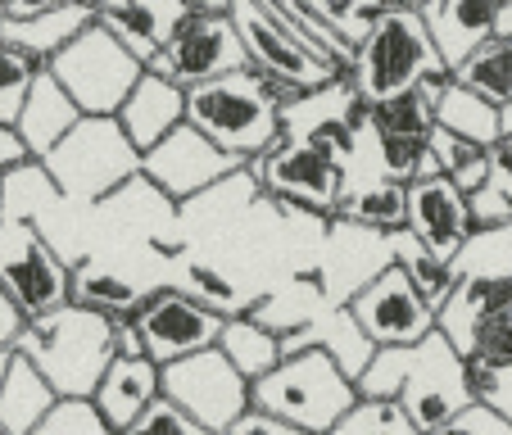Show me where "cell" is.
I'll return each instance as SVG.
<instances>
[{
  "instance_id": "cell-37",
  "label": "cell",
  "mask_w": 512,
  "mask_h": 435,
  "mask_svg": "<svg viewBox=\"0 0 512 435\" xmlns=\"http://www.w3.org/2000/svg\"><path fill=\"white\" fill-rule=\"evenodd\" d=\"M32 435H114V431L105 426V417L96 413L91 399H55V408L41 417V426Z\"/></svg>"
},
{
  "instance_id": "cell-29",
  "label": "cell",
  "mask_w": 512,
  "mask_h": 435,
  "mask_svg": "<svg viewBox=\"0 0 512 435\" xmlns=\"http://www.w3.org/2000/svg\"><path fill=\"white\" fill-rule=\"evenodd\" d=\"M426 173L454 182L463 195H476L490 182V150H481L472 141H458V136L435 127L431 141H426Z\"/></svg>"
},
{
  "instance_id": "cell-46",
  "label": "cell",
  "mask_w": 512,
  "mask_h": 435,
  "mask_svg": "<svg viewBox=\"0 0 512 435\" xmlns=\"http://www.w3.org/2000/svg\"><path fill=\"white\" fill-rule=\"evenodd\" d=\"M0 435H5V431H0Z\"/></svg>"
},
{
  "instance_id": "cell-33",
  "label": "cell",
  "mask_w": 512,
  "mask_h": 435,
  "mask_svg": "<svg viewBox=\"0 0 512 435\" xmlns=\"http://www.w3.org/2000/svg\"><path fill=\"white\" fill-rule=\"evenodd\" d=\"M331 435H417V426H413V417L404 413L399 399L358 395L354 408L340 417Z\"/></svg>"
},
{
  "instance_id": "cell-39",
  "label": "cell",
  "mask_w": 512,
  "mask_h": 435,
  "mask_svg": "<svg viewBox=\"0 0 512 435\" xmlns=\"http://www.w3.org/2000/svg\"><path fill=\"white\" fill-rule=\"evenodd\" d=\"M123 435H209V431H204V426H195L182 408H173L164 395H159L155 404L145 408V413L136 417Z\"/></svg>"
},
{
  "instance_id": "cell-44",
  "label": "cell",
  "mask_w": 512,
  "mask_h": 435,
  "mask_svg": "<svg viewBox=\"0 0 512 435\" xmlns=\"http://www.w3.org/2000/svg\"><path fill=\"white\" fill-rule=\"evenodd\" d=\"M10 358H14V354H0V381H5V368H10Z\"/></svg>"
},
{
  "instance_id": "cell-23",
  "label": "cell",
  "mask_w": 512,
  "mask_h": 435,
  "mask_svg": "<svg viewBox=\"0 0 512 435\" xmlns=\"http://www.w3.org/2000/svg\"><path fill=\"white\" fill-rule=\"evenodd\" d=\"M435 127L458 141H472L481 150H494L503 141V109L481 100L476 91L458 87L454 78L435 87Z\"/></svg>"
},
{
  "instance_id": "cell-14",
  "label": "cell",
  "mask_w": 512,
  "mask_h": 435,
  "mask_svg": "<svg viewBox=\"0 0 512 435\" xmlns=\"http://www.w3.org/2000/svg\"><path fill=\"white\" fill-rule=\"evenodd\" d=\"M241 168H245L241 159L223 155L209 136H200L191 123H182L150 155H141V182H150V191H159L164 200L186 204L195 195L213 191L218 182H227L232 173H241Z\"/></svg>"
},
{
  "instance_id": "cell-2",
  "label": "cell",
  "mask_w": 512,
  "mask_h": 435,
  "mask_svg": "<svg viewBox=\"0 0 512 435\" xmlns=\"http://www.w3.org/2000/svg\"><path fill=\"white\" fill-rule=\"evenodd\" d=\"M295 96L277 91L259 73H227L218 82L186 91V123L209 136L223 155L254 164L286 141V105Z\"/></svg>"
},
{
  "instance_id": "cell-43",
  "label": "cell",
  "mask_w": 512,
  "mask_h": 435,
  "mask_svg": "<svg viewBox=\"0 0 512 435\" xmlns=\"http://www.w3.org/2000/svg\"><path fill=\"white\" fill-rule=\"evenodd\" d=\"M227 435H304V431H295V426L277 422V417H263V413H254L250 408V413H245Z\"/></svg>"
},
{
  "instance_id": "cell-16",
  "label": "cell",
  "mask_w": 512,
  "mask_h": 435,
  "mask_svg": "<svg viewBox=\"0 0 512 435\" xmlns=\"http://www.w3.org/2000/svg\"><path fill=\"white\" fill-rule=\"evenodd\" d=\"M96 19V0H0V46L46 68Z\"/></svg>"
},
{
  "instance_id": "cell-36",
  "label": "cell",
  "mask_w": 512,
  "mask_h": 435,
  "mask_svg": "<svg viewBox=\"0 0 512 435\" xmlns=\"http://www.w3.org/2000/svg\"><path fill=\"white\" fill-rule=\"evenodd\" d=\"M41 73V64H32V59H23L19 50L0 46V123H10L19 118L23 100H28V87L32 78Z\"/></svg>"
},
{
  "instance_id": "cell-27",
  "label": "cell",
  "mask_w": 512,
  "mask_h": 435,
  "mask_svg": "<svg viewBox=\"0 0 512 435\" xmlns=\"http://www.w3.org/2000/svg\"><path fill=\"white\" fill-rule=\"evenodd\" d=\"M68 304L91 309L109 322H127L136 313V304H141V290L127 286L123 277H114L100 263H78L73 277H68Z\"/></svg>"
},
{
  "instance_id": "cell-38",
  "label": "cell",
  "mask_w": 512,
  "mask_h": 435,
  "mask_svg": "<svg viewBox=\"0 0 512 435\" xmlns=\"http://www.w3.org/2000/svg\"><path fill=\"white\" fill-rule=\"evenodd\" d=\"M467 395L472 404L490 408L494 417L512 426V363L508 368H481V363H467Z\"/></svg>"
},
{
  "instance_id": "cell-24",
  "label": "cell",
  "mask_w": 512,
  "mask_h": 435,
  "mask_svg": "<svg viewBox=\"0 0 512 435\" xmlns=\"http://www.w3.org/2000/svg\"><path fill=\"white\" fill-rule=\"evenodd\" d=\"M55 408V390L41 381V372L28 358L14 354L5 381H0V431L5 435H32L41 426V417Z\"/></svg>"
},
{
  "instance_id": "cell-10",
  "label": "cell",
  "mask_w": 512,
  "mask_h": 435,
  "mask_svg": "<svg viewBox=\"0 0 512 435\" xmlns=\"http://www.w3.org/2000/svg\"><path fill=\"white\" fill-rule=\"evenodd\" d=\"M223 313L204 304L191 290H155V295H141L136 313L127 318L141 354L155 363V368H168V363H182L191 354H204V349H218V336H223Z\"/></svg>"
},
{
  "instance_id": "cell-28",
  "label": "cell",
  "mask_w": 512,
  "mask_h": 435,
  "mask_svg": "<svg viewBox=\"0 0 512 435\" xmlns=\"http://www.w3.org/2000/svg\"><path fill=\"white\" fill-rule=\"evenodd\" d=\"M435 87H440V82L404 91V96L377 100V105H363L368 109V127L377 136H399V141H431V132H435Z\"/></svg>"
},
{
  "instance_id": "cell-15",
  "label": "cell",
  "mask_w": 512,
  "mask_h": 435,
  "mask_svg": "<svg viewBox=\"0 0 512 435\" xmlns=\"http://www.w3.org/2000/svg\"><path fill=\"white\" fill-rule=\"evenodd\" d=\"M254 168H259V182L268 186V195L295 204V209L336 213L345 200V168L313 141H281L277 150L254 159Z\"/></svg>"
},
{
  "instance_id": "cell-7",
  "label": "cell",
  "mask_w": 512,
  "mask_h": 435,
  "mask_svg": "<svg viewBox=\"0 0 512 435\" xmlns=\"http://www.w3.org/2000/svg\"><path fill=\"white\" fill-rule=\"evenodd\" d=\"M250 59L232 28V0H186L182 23L173 28V37L164 41L150 68L155 78L173 82L177 91H195L204 82H218L227 73H245Z\"/></svg>"
},
{
  "instance_id": "cell-8",
  "label": "cell",
  "mask_w": 512,
  "mask_h": 435,
  "mask_svg": "<svg viewBox=\"0 0 512 435\" xmlns=\"http://www.w3.org/2000/svg\"><path fill=\"white\" fill-rule=\"evenodd\" d=\"M46 73L78 105L82 118H114L123 109V100L132 96V87L141 82L145 68L91 19V28H82L78 37L50 59Z\"/></svg>"
},
{
  "instance_id": "cell-19",
  "label": "cell",
  "mask_w": 512,
  "mask_h": 435,
  "mask_svg": "<svg viewBox=\"0 0 512 435\" xmlns=\"http://www.w3.org/2000/svg\"><path fill=\"white\" fill-rule=\"evenodd\" d=\"M182 14L186 0H96V28H105L141 68H150V59L164 50Z\"/></svg>"
},
{
  "instance_id": "cell-20",
  "label": "cell",
  "mask_w": 512,
  "mask_h": 435,
  "mask_svg": "<svg viewBox=\"0 0 512 435\" xmlns=\"http://www.w3.org/2000/svg\"><path fill=\"white\" fill-rule=\"evenodd\" d=\"M114 123L123 127V136L132 141L136 155H150L168 132H177L186 123V91H177L173 82L155 78V73H141V82L123 100Z\"/></svg>"
},
{
  "instance_id": "cell-31",
  "label": "cell",
  "mask_w": 512,
  "mask_h": 435,
  "mask_svg": "<svg viewBox=\"0 0 512 435\" xmlns=\"http://www.w3.org/2000/svg\"><path fill=\"white\" fill-rule=\"evenodd\" d=\"M395 268L413 281V290L435 309V318H440V309L449 304L454 286L463 281L454 263H440L431 250H426V245H417L408 232H395Z\"/></svg>"
},
{
  "instance_id": "cell-4",
  "label": "cell",
  "mask_w": 512,
  "mask_h": 435,
  "mask_svg": "<svg viewBox=\"0 0 512 435\" xmlns=\"http://www.w3.org/2000/svg\"><path fill=\"white\" fill-rule=\"evenodd\" d=\"M445 64L435 55L431 37L422 28L417 5H381L377 23L368 28V37L354 46V68H349V87L354 100L377 105V100L404 96V91L445 82Z\"/></svg>"
},
{
  "instance_id": "cell-1",
  "label": "cell",
  "mask_w": 512,
  "mask_h": 435,
  "mask_svg": "<svg viewBox=\"0 0 512 435\" xmlns=\"http://www.w3.org/2000/svg\"><path fill=\"white\" fill-rule=\"evenodd\" d=\"M358 395L399 399L413 417L417 435H431L440 422L472 404L467 395V363L440 331L413 349H377L368 372L354 381Z\"/></svg>"
},
{
  "instance_id": "cell-40",
  "label": "cell",
  "mask_w": 512,
  "mask_h": 435,
  "mask_svg": "<svg viewBox=\"0 0 512 435\" xmlns=\"http://www.w3.org/2000/svg\"><path fill=\"white\" fill-rule=\"evenodd\" d=\"M431 435H512V426L503 422V417H494L490 408H481V404H467V408H458L449 422H440Z\"/></svg>"
},
{
  "instance_id": "cell-11",
  "label": "cell",
  "mask_w": 512,
  "mask_h": 435,
  "mask_svg": "<svg viewBox=\"0 0 512 435\" xmlns=\"http://www.w3.org/2000/svg\"><path fill=\"white\" fill-rule=\"evenodd\" d=\"M159 395L209 435H227L250 413V381L218 349H204V354L159 368Z\"/></svg>"
},
{
  "instance_id": "cell-13",
  "label": "cell",
  "mask_w": 512,
  "mask_h": 435,
  "mask_svg": "<svg viewBox=\"0 0 512 435\" xmlns=\"http://www.w3.org/2000/svg\"><path fill=\"white\" fill-rule=\"evenodd\" d=\"M349 318L358 322V331L368 336L372 349H413L426 336L440 331L435 309L413 290V281L390 263L381 268L368 286H358V295L345 304Z\"/></svg>"
},
{
  "instance_id": "cell-34",
  "label": "cell",
  "mask_w": 512,
  "mask_h": 435,
  "mask_svg": "<svg viewBox=\"0 0 512 435\" xmlns=\"http://www.w3.org/2000/svg\"><path fill=\"white\" fill-rule=\"evenodd\" d=\"M381 5H386V0H304V10H309L318 23H327L349 50L368 37V28L377 23Z\"/></svg>"
},
{
  "instance_id": "cell-5",
  "label": "cell",
  "mask_w": 512,
  "mask_h": 435,
  "mask_svg": "<svg viewBox=\"0 0 512 435\" xmlns=\"http://www.w3.org/2000/svg\"><path fill=\"white\" fill-rule=\"evenodd\" d=\"M358 386L331 363L322 349H295L250 386V408L263 417L295 426L304 435H331L354 408Z\"/></svg>"
},
{
  "instance_id": "cell-21",
  "label": "cell",
  "mask_w": 512,
  "mask_h": 435,
  "mask_svg": "<svg viewBox=\"0 0 512 435\" xmlns=\"http://www.w3.org/2000/svg\"><path fill=\"white\" fill-rule=\"evenodd\" d=\"M155 399H159V368L155 363L145 354H118L105 368V377H100L91 404H96V413L105 417L109 431L123 435Z\"/></svg>"
},
{
  "instance_id": "cell-12",
  "label": "cell",
  "mask_w": 512,
  "mask_h": 435,
  "mask_svg": "<svg viewBox=\"0 0 512 435\" xmlns=\"http://www.w3.org/2000/svg\"><path fill=\"white\" fill-rule=\"evenodd\" d=\"M68 268L32 223H0V286L23 318H46L68 304Z\"/></svg>"
},
{
  "instance_id": "cell-3",
  "label": "cell",
  "mask_w": 512,
  "mask_h": 435,
  "mask_svg": "<svg viewBox=\"0 0 512 435\" xmlns=\"http://www.w3.org/2000/svg\"><path fill=\"white\" fill-rule=\"evenodd\" d=\"M14 354L28 358L41 372L55 399H91L105 368L118 358V322L78 309V304H64L46 318H32Z\"/></svg>"
},
{
  "instance_id": "cell-17",
  "label": "cell",
  "mask_w": 512,
  "mask_h": 435,
  "mask_svg": "<svg viewBox=\"0 0 512 435\" xmlns=\"http://www.w3.org/2000/svg\"><path fill=\"white\" fill-rule=\"evenodd\" d=\"M408 236L417 245L435 254L440 263H454L463 254V245L476 236L472 204L454 182L435 173H422L417 182H408Z\"/></svg>"
},
{
  "instance_id": "cell-22",
  "label": "cell",
  "mask_w": 512,
  "mask_h": 435,
  "mask_svg": "<svg viewBox=\"0 0 512 435\" xmlns=\"http://www.w3.org/2000/svg\"><path fill=\"white\" fill-rule=\"evenodd\" d=\"M78 123H82L78 105H73V100L59 91V82L41 68L37 78H32V87H28V100H23L19 118H14V132H19V141L28 145L32 164H41V159H46Z\"/></svg>"
},
{
  "instance_id": "cell-6",
  "label": "cell",
  "mask_w": 512,
  "mask_h": 435,
  "mask_svg": "<svg viewBox=\"0 0 512 435\" xmlns=\"http://www.w3.org/2000/svg\"><path fill=\"white\" fill-rule=\"evenodd\" d=\"M41 173L50 177L59 200L100 204L123 191L132 177H141V155L123 136L114 118H82L64 141L41 159Z\"/></svg>"
},
{
  "instance_id": "cell-30",
  "label": "cell",
  "mask_w": 512,
  "mask_h": 435,
  "mask_svg": "<svg viewBox=\"0 0 512 435\" xmlns=\"http://www.w3.org/2000/svg\"><path fill=\"white\" fill-rule=\"evenodd\" d=\"M454 82L490 100L494 109H512V32H499L490 46L476 50L454 73Z\"/></svg>"
},
{
  "instance_id": "cell-42",
  "label": "cell",
  "mask_w": 512,
  "mask_h": 435,
  "mask_svg": "<svg viewBox=\"0 0 512 435\" xmlns=\"http://www.w3.org/2000/svg\"><path fill=\"white\" fill-rule=\"evenodd\" d=\"M23 327H28V318L14 309V300L5 295V286H0V354H14V345H19Z\"/></svg>"
},
{
  "instance_id": "cell-35",
  "label": "cell",
  "mask_w": 512,
  "mask_h": 435,
  "mask_svg": "<svg viewBox=\"0 0 512 435\" xmlns=\"http://www.w3.org/2000/svg\"><path fill=\"white\" fill-rule=\"evenodd\" d=\"M463 363H481V368H508L512 363V309L490 313V318L472 322L463 336Z\"/></svg>"
},
{
  "instance_id": "cell-41",
  "label": "cell",
  "mask_w": 512,
  "mask_h": 435,
  "mask_svg": "<svg viewBox=\"0 0 512 435\" xmlns=\"http://www.w3.org/2000/svg\"><path fill=\"white\" fill-rule=\"evenodd\" d=\"M32 155H28V145L19 141V132H14L10 123H0V182L10 173H19V168H28Z\"/></svg>"
},
{
  "instance_id": "cell-45",
  "label": "cell",
  "mask_w": 512,
  "mask_h": 435,
  "mask_svg": "<svg viewBox=\"0 0 512 435\" xmlns=\"http://www.w3.org/2000/svg\"><path fill=\"white\" fill-rule=\"evenodd\" d=\"M0 209H5V182H0Z\"/></svg>"
},
{
  "instance_id": "cell-26",
  "label": "cell",
  "mask_w": 512,
  "mask_h": 435,
  "mask_svg": "<svg viewBox=\"0 0 512 435\" xmlns=\"http://www.w3.org/2000/svg\"><path fill=\"white\" fill-rule=\"evenodd\" d=\"M218 354L254 386V381L268 377V372L281 363V336L254 318H227L223 336H218Z\"/></svg>"
},
{
  "instance_id": "cell-18",
  "label": "cell",
  "mask_w": 512,
  "mask_h": 435,
  "mask_svg": "<svg viewBox=\"0 0 512 435\" xmlns=\"http://www.w3.org/2000/svg\"><path fill=\"white\" fill-rule=\"evenodd\" d=\"M417 14H422V28L431 37L440 64H445V73L454 78L476 50L499 37L503 0H422Z\"/></svg>"
},
{
  "instance_id": "cell-32",
  "label": "cell",
  "mask_w": 512,
  "mask_h": 435,
  "mask_svg": "<svg viewBox=\"0 0 512 435\" xmlns=\"http://www.w3.org/2000/svg\"><path fill=\"white\" fill-rule=\"evenodd\" d=\"M340 218H349L354 227H377V232H404L408 227V186L399 182H377L363 191H345L340 200Z\"/></svg>"
},
{
  "instance_id": "cell-25",
  "label": "cell",
  "mask_w": 512,
  "mask_h": 435,
  "mask_svg": "<svg viewBox=\"0 0 512 435\" xmlns=\"http://www.w3.org/2000/svg\"><path fill=\"white\" fill-rule=\"evenodd\" d=\"M295 349H322L349 381L363 377L368 363H372V354H377V349L368 345V336L358 331V322L349 318V309H336L318 331H304L300 340H281V358L295 354Z\"/></svg>"
},
{
  "instance_id": "cell-9",
  "label": "cell",
  "mask_w": 512,
  "mask_h": 435,
  "mask_svg": "<svg viewBox=\"0 0 512 435\" xmlns=\"http://www.w3.org/2000/svg\"><path fill=\"white\" fill-rule=\"evenodd\" d=\"M232 28L245 46L250 73H259L263 82H272L286 96H318V91H331L336 82H345L281 28V19L268 10V0H232Z\"/></svg>"
}]
</instances>
